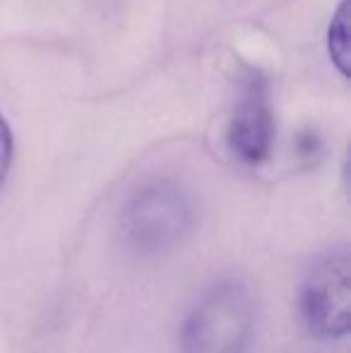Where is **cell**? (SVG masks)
<instances>
[{
    "instance_id": "5",
    "label": "cell",
    "mask_w": 351,
    "mask_h": 353,
    "mask_svg": "<svg viewBox=\"0 0 351 353\" xmlns=\"http://www.w3.org/2000/svg\"><path fill=\"white\" fill-rule=\"evenodd\" d=\"M330 53L332 61L339 65V70L347 74V63H349V0H344L339 5L337 14L332 19L330 27Z\"/></svg>"
},
{
    "instance_id": "1",
    "label": "cell",
    "mask_w": 351,
    "mask_h": 353,
    "mask_svg": "<svg viewBox=\"0 0 351 353\" xmlns=\"http://www.w3.org/2000/svg\"><path fill=\"white\" fill-rule=\"evenodd\" d=\"M255 327V303L243 283L214 286L183 327V353H243Z\"/></svg>"
},
{
    "instance_id": "3",
    "label": "cell",
    "mask_w": 351,
    "mask_h": 353,
    "mask_svg": "<svg viewBox=\"0 0 351 353\" xmlns=\"http://www.w3.org/2000/svg\"><path fill=\"white\" fill-rule=\"evenodd\" d=\"M192 223L188 195L174 183H154L140 190L126 207L123 228L140 250H161L185 236Z\"/></svg>"
},
{
    "instance_id": "6",
    "label": "cell",
    "mask_w": 351,
    "mask_h": 353,
    "mask_svg": "<svg viewBox=\"0 0 351 353\" xmlns=\"http://www.w3.org/2000/svg\"><path fill=\"white\" fill-rule=\"evenodd\" d=\"M10 161H12V132H10L5 118L0 116V185L8 176Z\"/></svg>"
},
{
    "instance_id": "4",
    "label": "cell",
    "mask_w": 351,
    "mask_h": 353,
    "mask_svg": "<svg viewBox=\"0 0 351 353\" xmlns=\"http://www.w3.org/2000/svg\"><path fill=\"white\" fill-rule=\"evenodd\" d=\"M274 140V116L270 103V84L260 72L243 74L231 108L226 142L231 152L245 163H260L267 159Z\"/></svg>"
},
{
    "instance_id": "2",
    "label": "cell",
    "mask_w": 351,
    "mask_h": 353,
    "mask_svg": "<svg viewBox=\"0 0 351 353\" xmlns=\"http://www.w3.org/2000/svg\"><path fill=\"white\" fill-rule=\"evenodd\" d=\"M301 315L318 339H342L351 327V270L347 250L318 260L301 286Z\"/></svg>"
}]
</instances>
